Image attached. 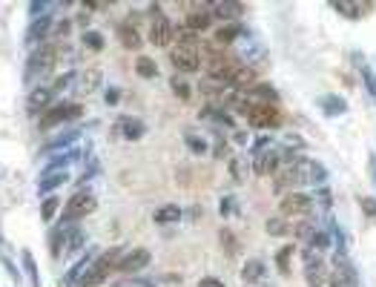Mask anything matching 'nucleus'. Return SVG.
I'll list each match as a JSON object with an SVG mask.
<instances>
[{
    "label": "nucleus",
    "mask_w": 376,
    "mask_h": 287,
    "mask_svg": "<svg viewBox=\"0 0 376 287\" xmlns=\"http://www.w3.org/2000/svg\"><path fill=\"white\" fill-rule=\"evenodd\" d=\"M81 244H84V233L78 227H72V221H64L55 230V236L49 239V253H52V259H61L66 253H75Z\"/></svg>",
    "instance_id": "1"
},
{
    "label": "nucleus",
    "mask_w": 376,
    "mask_h": 287,
    "mask_svg": "<svg viewBox=\"0 0 376 287\" xmlns=\"http://www.w3.org/2000/svg\"><path fill=\"white\" fill-rule=\"evenodd\" d=\"M233 46H236L238 57H241V61L247 64L250 69H256V66H258V61H265V57H267L265 44H261V41H258V35H256V32H250V29H241L238 41H236Z\"/></svg>",
    "instance_id": "2"
},
{
    "label": "nucleus",
    "mask_w": 376,
    "mask_h": 287,
    "mask_svg": "<svg viewBox=\"0 0 376 287\" xmlns=\"http://www.w3.org/2000/svg\"><path fill=\"white\" fill-rule=\"evenodd\" d=\"M173 37H176V32H173L170 17H167L158 6H153V9H149V44L167 49L173 44Z\"/></svg>",
    "instance_id": "3"
},
{
    "label": "nucleus",
    "mask_w": 376,
    "mask_h": 287,
    "mask_svg": "<svg viewBox=\"0 0 376 287\" xmlns=\"http://www.w3.org/2000/svg\"><path fill=\"white\" fill-rule=\"evenodd\" d=\"M170 61L181 75H190L201 64V44H173Z\"/></svg>",
    "instance_id": "4"
},
{
    "label": "nucleus",
    "mask_w": 376,
    "mask_h": 287,
    "mask_svg": "<svg viewBox=\"0 0 376 287\" xmlns=\"http://www.w3.org/2000/svg\"><path fill=\"white\" fill-rule=\"evenodd\" d=\"M328 181V169L313 161V158H299L296 161V187H325Z\"/></svg>",
    "instance_id": "5"
},
{
    "label": "nucleus",
    "mask_w": 376,
    "mask_h": 287,
    "mask_svg": "<svg viewBox=\"0 0 376 287\" xmlns=\"http://www.w3.org/2000/svg\"><path fill=\"white\" fill-rule=\"evenodd\" d=\"M328 284L330 287H356V270H353V264L348 261L345 250L333 253V264L328 270Z\"/></svg>",
    "instance_id": "6"
},
{
    "label": "nucleus",
    "mask_w": 376,
    "mask_h": 287,
    "mask_svg": "<svg viewBox=\"0 0 376 287\" xmlns=\"http://www.w3.org/2000/svg\"><path fill=\"white\" fill-rule=\"evenodd\" d=\"M302 261H305V279H308V284H310V287H325V284H328V264H325V256L316 253L313 247H305Z\"/></svg>",
    "instance_id": "7"
},
{
    "label": "nucleus",
    "mask_w": 376,
    "mask_h": 287,
    "mask_svg": "<svg viewBox=\"0 0 376 287\" xmlns=\"http://www.w3.org/2000/svg\"><path fill=\"white\" fill-rule=\"evenodd\" d=\"M52 64H55V46H49V44L35 46L32 55H29V61H26V75H24V78L26 81L37 78V75H44L46 69H52Z\"/></svg>",
    "instance_id": "8"
},
{
    "label": "nucleus",
    "mask_w": 376,
    "mask_h": 287,
    "mask_svg": "<svg viewBox=\"0 0 376 287\" xmlns=\"http://www.w3.org/2000/svg\"><path fill=\"white\" fill-rule=\"evenodd\" d=\"M81 112H84L81 104H72V101L55 104V107L46 109V115L41 118V127L49 129V127H58V124H64V121H75V118H81Z\"/></svg>",
    "instance_id": "9"
},
{
    "label": "nucleus",
    "mask_w": 376,
    "mask_h": 287,
    "mask_svg": "<svg viewBox=\"0 0 376 287\" xmlns=\"http://www.w3.org/2000/svg\"><path fill=\"white\" fill-rule=\"evenodd\" d=\"M98 207V201H95V196L89 193V189H78L72 198H69V204H66V210H64V221H78V219H84V216H89L92 210Z\"/></svg>",
    "instance_id": "10"
},
{
    "label": "nucleus",
    "mask_w": 376,
    "mask_h": 287,
    "mask_svg": "<svg viewBox=\"0 0 376 287\" xmlns=\"http://www.w3.org/2000/svg\"><path fill=\"white\" fill-rule=\"evenodd\" d=\"M247 121H250L253 129H273V127L281 124V112L270 104H256L247 115Z\"/></svg>",
    "instance_id": "11"
},
{
    "label": "nucleus",
    "mask_w": 376,
    "mask_h": 287,
    "mask_svg": "<svg viewBox=\"0 0 376 287\" xmlns=\"http://www.w3.org/2000/svg\"><path fill=\"white\" fill-rule=\"evenodd\" d=\"M281 161H285L281 149L270 147V149L258 152V156L253 158V172H256V176H276V169L281 167Z\"/></svg>",
    "instance_id": "12"
},
{
    "label": "nucleus",
    "mask_w": 376,
    "mask_h": 287,
    "mask_svg": "<svg viewBox=\"0 0 376 287\" xmlns=\"http://www.w3.org/2000/svg\"><path fill=\"white\" fill-rule=\"evenodd\" d=\"M313 210V196L308 193H288L281 198V219L285 216H308Z\"/></svg>",
    "instance_id": "13"
},
{
    "label": "nucleus",
    "mask_w": 376,
    "mask_h": 287,
    "mask_svg": "<svg viewBox=\"0 0 376 287\" xmlns=\"http://www.w3.org/2000/svg\"><path fill=\"white\" fill-rule=\"evenodd\" d=\"M149 250H144V247H138V250H129V253H124V259H121V270L118 273H126V276H133V273H141L144 267L149 264Z\"/></svg>",
    "instance_id": "14"
},
{
    "label": "nucleus",
    "mask_w": 376,
    "mask_h": 287,
    "mask_svg": "<svg viewBox=\"0 0 376 287\" xmlns=\"http://www.w3.org/2000/svg\"><path fill=\"white\" fill-rule=\"evenodd\" d=\"M92 261H95V259H92V253H84L78 261L69 267V273L61 279V287H81V281H84V276H86Z\"/></svg>",
    "instance_id": "15"
},
{
    "label": "nucleus",
    "mask_w": 376,
    "mask_h": 287,
    "mask_svg": "<svg viewBox=\"0 0 376 287\" xmlns=\"http://www.w3.org/2000/svg\"><path fill=\"white\" fill-rule=\"evenodd\" d=\"M52 89L49 86H37V89H32L29 92V98H26V112L29 115H41V112H46L49 109V104H52Z\"/></svg>",
    "instance_id": "16"
},
{
    "label": "nucleus",
    "mask_w": 376,
    "mask_h": 287,
    "mask_svg": "<svg viewBox=\"0 0 376 287\" xmlns=\"http://www.w3.org/2000/svg\"><path fill=\"white\" fill-rule=\"evenodd\" d=\"M296 161L299 158L290 156L276 169V193H281V189H288V187H296Z\"/></svg>",
    "instance_id": "17"
},
{
    "label": "nucleus",
    "mask_w": 376,
    "mask_h": 287,
    "mask_svg": "<svg viewBox=\"0 0 376 287\" xmlns=\"http://www.w3.org/2000/svg\"><path fill=\"white\" fill-rule=\"evenodd\" d=\"M207 12H210L213 17H221V21H230V24H236L238 17L244 15V6H241V3H236V0H224V3L207 6Z\"/></svg>",
    "instance_id": "18"
},
{
    "label": "nucleus",
    "mask_w": 376,
    "mask_h": 287,
    "mask_svg": "<svg viewBox=\"0 0 376 287\" xmlns=\"http://www.w3.org/2000/svg\"><path fill=\"white\" fill-rule=\"evenodd\" d=\"M66 181H69V172H66V169H44L41 181H37V189H41L44 196H49L52 189H58V187L66 184Z\"/></svg>",
    "instance_id": "19"
},
{
    "label": "nucleus",
    "mask_w": 376,
    "mask_h": 287,
    "mask_svg": "<svg viewBox=\"0 0 376 287\" xmlns=\"http://www.w3.org/2000/svg\"><path fill=\"white\" fill-rule=\"evenodd\" d=\"M52 15H46V17H35L32 21V26H29V32H26V44H32V46H41V41L46 37V32L52 29Z\"/></svg>",
    "instance_id": "20"
},
{
    "label": "nucleus",
    "mask_w": 376,
    "mask_h": 287,
    "mask_svg": "<svg viewBox=\"0 0 376 287\" xmlns=\"http://www.w3.org/2000/svg\"><path fill=\"white\" fill-rule=\"evenodd\" d=\"M319 109H322L328 118H339V115L348 112V104L339 95H322V98H319Z\"/></svg>",
    "instance_id": "21"
},
{
    "label": "nucleus",
    "mask_w": 376,
    "mask_h": 287,
    "mask_svg": "<svg viewBox=\"0 0 376 287\" xmlns=\"http://www.w3.org/2000/svg\"><path fill=\"white\" fill-rule=\"evenodd\" d=\"M267 276V264L261 261V259H247L244 261V267H241V279L247 281V284H256V281H261Z\"/></svg>",
    "instance_id": "22"
},
{
    "label": "nucleus",
    "mask_w": 376,
    "mask_h": 287,
    "mask_svg": "<svg viewBox=\"0 0 376 287\" xmlns=\"http://www.w3.org/2000/svg\"><path fill=\"white\" fill-rule=\"evenodd\" d=\"M333 9L345 17H350V21H359V17H365L373 9V3H353V0L350 3H342V0H333Z\"/></svg>",
    "instance_id": "23"
},
{
    "label": "nucleus",
    "mask_w": 376,
    "mask_h": 287,
    "mask_svg": "<svg viewBox=\"0 0 376 287\" xmlns=\"http://www.w3.org/2000/svg\"><path fill=\"white\" fill-rule=\"evenodd\" d=\"M118 129H121V136H124L126 141H138V138L144 136V121H138V118H129V115H124V118L118 121Z\"/></svg>",
    "instance_id": "24"
},
{
    "label": "nucleus",
    "mask_w": 376,
    "mask_h": 287,
    "mask_svg": "<svg viewBox=\"0 0 376 287\" xmlns=\"http://www.w3.org/2000/svg\"><path fill=\"white\" fill-rule=\"evenodd\" d=\"M118 37H121V46L126 49H141V32L133 24H121L118 26Z\"/></svg>",
    "instance_id": "25"
},
{
    "label": "nucleus",
    "mask_w": 376,
    "mask_h": 287,
    "mask_svg": "<svg viewBox=\"0 0 376 287\" xmlns=\"http://www.w3.org/2000/svg\"><path fill=\"white\" fill-rule=\"evenodd\" d=\"M210 24H213V15L207 12V9H198V12L187 15V24H184V26L190 29V32H201V29H207Z\"/></svg>",
    "instance_id": "26"
},
{
    "label": "nucleus",
    "mask_w": 376,
    "mask_h": 287,
    "mask_svg": "<svg viewBox=\"0 0 376 287\" xmlns=\"http://www.w3.org/2000/svg\"><path fill=\"white\" fill-rule=\"evenodd\" d=\"M353 61H356V66H359V75H362V81H365V89H368V95H370V98H376V78H373L370 66L365 64V57H362L359 52H353Z\"/></svg>",
    "instance_id": "27"
},
{
    "label": "nucleus",
    "mask_w": 376,
    "mask_h": 287,
    "mask_svg": "<svg viewBox=\"0 0 376 287\" xmlns=\"http://www.w3.org/2000/svg\"><path fill=\"white\" fill-rule=\"evenodd\" d=\"M156 224H176V221H181V207L178 204H164V207H158L156 210Z\"/></svg>",
    "instance_id": "28"
},
{
    "label": "nucleus",
    "mask_w": 376,
    "mask_h": 287,
    "mask_svg": "<svg viewBox=\"0 0 376 287\" xmlns=\"http://www.w3.org/2000/svg\"><path fill=\"white\" fill-rule=\"evenodd\" d=\"M135 72L141 75V78H158V64L153 61V57L138 55L135 57Z\"/></svg>",
    "instance_id": "29"
},
{
    "label": "nucleus",
    "mask_w": 376,
    "mask_h": 287,
    "mask_svg": "<svg viewBox=\"0 0 376 287\" xmlns=\"http://www.w3.org/2000/svg\"><path fill=\"white\" fill-rule=\"evenodd\" d=\"M330 244H333V236L328 233V230H316L313 239L308 241V247H313L316 253H325V250H330Z\"/></svg>",
    "instance_id": "30"
},
{
    "label": "nucleus",
    "mask_w": 376,
    "mask_h": 287,
    "mask_svg": "<svg viewBox=\"0 0 376 287\" xmlns=\"http://www.w3.org/2000/svg\"><path fill=\"white\" fill-rule=\"evenodd\" d=\"M81 44H84L86 49H92V52H101V49H104V35L95 32V29H86V32L81 35Z\"/></svg>",
    "instance_id": "31"
},
{
    "label": "nucleus",
    "mask_w": 376,
    "mask_h": 287,
    "mask_svg": "<svg viewBox=\"0 0 376 287\" xmlns=\"http://www.w3.org/2000/svg\"><path fill=\"white\" fill-rule=\"evenodd\" d=\"M24 270H26L32 287H41V276H37V261H35V256H32L29 250H24Z\"/></svg>",
    "instance_id": "32"
},
{
    "label": "nucleus",
    "mask_w": 376,
    "mask_h": 287,
    "mask_svg": "<svg viewBox=\"0 0 376 287\" xmlns=\"http://www.w3.org/2000/svg\"><path fill=\"white\" fill-rule=\"evenodd\" d=\"M170 86H173V92L178 95L181 101H190L193 98V86H190V81H184L181 75H176V78L170 81Z\"/></svg>",
    "instance_id": "33"
},
{
    "label": "nucleus",
    "mask_w": 376,
    "mask_h": 287,
    "mask_svg": "<svg viewBox=\"0 0 376 287\" xmlns=\"http://www.w3.org/2000/svg\"><path fill=\"white\" fill-rule=\"evenodd\" d=\"M238 35H241L238 24H230V26H224V29H218V32H216V41H218V44H236V41H238Z\"/></svg>",
    "instance_id": "34"
},
{
    "label": "nucleus",
    "mask_w": 376,
    "mask_h": 287,
    "mask_svg": "<svg viewBox=\"0 0 376 287\" xmlns=\"http://www.w3.org/2000/svg\"><path fill=\"white\" fill-rule=\"evenodd\" d=\"M58 207H61V201L55 198V196H46L44 198V204H41V219L49 224L52 219H55V213H58Z\"/></svg>",
    "instance_id": "35"
},
{
    "label": "nucleus",
    "mask_w": 376,
    "mask_h": 287,
    "mask_svg": "<svg viewBox=\"0 0 376 287\" xmlns=\"http://www.w3.org/2000/svg\"><path fill=\"white\" fill-rule=\"evenodd\" d=\"M267 233L270 236H288L290 233V227H288V221L285 219H281V216H276V219H267Z\"/></svg>",
    "instance_id": "36"
},
{
    "label": "nucleus",
    "mask_w": 376,
    "mask_h": 287,
    "mask_svg": "<svg viewBox=\"0 0 376 287\" xmlns=\"http://www.w3.org/2000/svg\"><path fill=\"white\" fill-rule=\"evenodd\" d=\"M293 253H296L293 247H281V250L276 253V264H279V270L285 273V276L290 273V259H293Z\"/></svg>",
    "instance_id": "37"
},
{
    "label": "nucleus",
    "mask_w": 376,
    "mask_h": 287,
    "mask_svg": "<svg viewBox=\"0 0 376 287\" xmlns=\"http://www.w3.org/2000/svg\"><path fill=\"white\" fill-rule=\"evenodd\" d=\"M221 247H224V253L227 256H236V250H238V241L233 236V230H227V227L221 230Z\"/></svg>",
    "instance_id": "38"
},
{
    "label": "nucleus",
    "mask_w": 376,
    "mask_h": 287,
    "mask_svg": "<svg viewBox=\"0 0 376 287\" xmlns=\"http://www.w3.org/2000/svg\"><path fill=\"white\" fill-rule=\"evenodd\" d=\"M187 147H190L196 156H204V152H207V141L201 136H187Z\"/></svg>",
    "instance_id": "39"
},
{
    "label": "nucleus",
    "mask_w": 376,
    "mask_h": 287,
    "mask_svg": "<svg viewBox=\"0 0 376 287\" xmlns=\"http://www.w3.org/2000/svg\"><path fill=\"white\" fill-rule=\"evenodd\" d=\"M244 164H247L244 158H233V161H230V176H233L236 181H244Z\"/></svg>",
    "instance_id": "40"
},
{
    "label": "nucleus",
    "mask_w": 376,
    "mask_h": 287,
    "mask_svg": "<svg viewBox=\"0 0 376 287\" xmlns=\"http://www.w3.org/2000/svg\"><path fill=\"white\" fill-rule=\"evenodd\" d=\"M101 84V72L98 69H89L86 72V78H84V92H92V86Z\"/></svg>",
    "instance_id": "41"
},
{
    "label": "nucleus",
    "mask_w": 376,
    "mask_h": 287,
    "mask_svg": "<svg viewBox=\"0 0 376 287\" xmlns=\"http://www.w3.org/2000/svg\"><path fill=\"white\" fill-rule=\"evenodd\" d=\"M359 204H362V213H365V216L376 219V198H370V196H362V198H359Z\"/></svg>",
    "instance_id": "42"
},
{
    "label": "nucleus",
    "mask_w": 376,
    "mask_h": 287,
    "mask_svg": "<svg viewBox=\"0 0 376 287\" xmlns=\"http://www.w3.org/2000/svg\"><path fill=\"white\" fill-rule=\"evenodd\" d=\"M313 233H316V227H310V224H299V227H296V236L302 239L305 244H308V241L313 239Z\"/></svg>",
    "instance_id": "43"
},
{
    "label": "nucleus",
    "mask_w": 376,
    "mask_h": 287,
    "mask_svg": "<svg viewBox=\"0 0 376 287\" xmlns=\"http://www.w3.org/2000/svg\"><path fill=\"white\" fill-rule=\"evenodd\" d=\"M233 210H238V201H236L233 196L221 198V216H233Z\"/></svg>",
    "instance_id": "44"
},
{
    "label": "nucleus",
    "mask_w": 376,
    "mask_h": 287,
    "mask_svg": "<svg viewBox=\"0 0 376 287\" xmlns=\"http://www.w3.org/2000/svg\"><path fill=\"white\" fill-rule=\"evenodd\" d=\"M112 287H156V284H149V281H141V279H121V281H115Z\"/></svg>",
    "instance_id": "45"
},
{
    "label": "nucleus",
    "mask_w": 376,
    "mask_h": 287,
    "mask_svg": "<svg viewBox=\"0 0 376 287\" xmlns=\"http://www.w3.org/2000/svg\"><path fill=\"white\" fill-rule=\"evenodd\" d=\"M0 264L6 267V273L12 276V281H21V276H17V270H15V264H12V261H9V259H6L3 253H0Z\"/></svg>",
    "instance_id": "46"
},
{
    "label": "nucleus",
    "mask_w": 376,
    "mask_h": 287,
    "mask_svg": "<svg viewBox=\"0 0 376 287\" xmlns=\"http://www.w3.org/2000/svg\"><path fill=\"white\" fill-rule=\"evenodd\" d=\"M316 198H319V201H322L325 207H330V201H333V196H330V189H325V187H319V189H316Z\"/></svg>",
    "instance_id": "47"
},
{
    "label": "nucleus",
    "mask_w": 376,
    "mask_h": 287,
    "mask_svg": "<svg viewBox=\"0 0 376 287\" xmlns=\"http://www.w3.org/2000/svg\"><path fill=\"white\" fill-rule=\"evenodd\" d=\"M198 287H224V281L216 279V276H204V279L198 281Z\"/></svg>",
    "instance_id": "48"
},
{
    "label": "nucleus",
    "mask_w": 376,
    "mask_h": 287,
    "mask_svg": "<svg viewBox=\"0 0 376 287\" xmlns=\"http://www.w3.org/2000/svg\"><path fill=\"white\" fill-rule=\"evenodd\" d=\"M106 104H118V89H106Z\"/></svg>",
    "instance_id": "49"
},
{
    "label": "nucleus",
    "mask_w": 376,
    "mask_h": 287,
    "mask_svg": "<svg viewBox=\"0 0 376 287\" xmlns=\"http://www.w3.org/2000/svg\"><path fill=\"white\" fill-rule=\"evenodd\" d=\"M233 141H236V144H247V132H236Z\"/></svg>",
    "instance_id": "50"
}]
</instances>
